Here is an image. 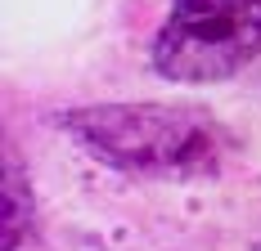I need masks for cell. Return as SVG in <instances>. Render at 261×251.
I'll use <instances>...</instances> for the list:
<instances>
[{
  "instance_id": "6da1fadb",
  "label": "cell",
  "mask_w": 261,
  "mask_h": 251,
  "mask_svg": "<svg viewBox=\"0 0 261 251\" xmlns=\"http://www.w3.org/2000/svg\"><path fill=\"white\" fill-rule=\"evenodd\" d=\"M59 125L99 166L140 179H207L225 162V130L185 103H90Z\"/></svg>"
},
{
  "instance_id": "7a4b0ae2",
  "label": "cell",
  "mask_w": 261,
  "mask_h": 251,
  "mask_svg": "<svg viewBox=\"0 0 261 251\" xmlns=\"http://www.w3.org/2000/svg\"><path fill=\"white\" fill-rule=\"evenodd\" d=\"M261 54V0H171L149 63L176 85H216Z\"/></svg>"
}]
</instances>
